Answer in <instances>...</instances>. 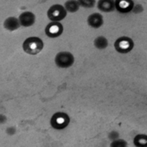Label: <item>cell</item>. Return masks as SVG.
I'll list each match as a JSON object with an SVG mask.
<instances>
[{
  "label": "cell",
  "mask_w": 147,
  "mask_h": 147,
  "mask_svg": "<svg viewBox=\"0 0 147 147\" xmlns=\"http://www.w3.org/2000/svg\"><path fill=\"white\" fill-rule=\"evenodd\" d=\"M43 48V42L36 36L27 38L23 44L24 50L30 55H36L41 52Z\"/></svg>",
  "instance_id": "1"
},
{
  "label": "cell",
  "mask_w": 147,
  "mask_h": 147,
  "mask_svg": "<svg viewBox=\"0 0 147 147\" xmlns=\"http://www.w3.org/2000/svg\"><path fill=\"white\" fill-rule=\"evenodd\" d=\"M67 16V10L61 5H54L48 11V18L52 22H60Z\"/></svg>",
  "instance_id": "2"
},
{
  "label": "cell",
  "mask_w": 147,
  "mask_h": 147,
  "mask_svg": "<svg viewBox=\"0 0 147 147\" xmlns=\"http://www.w3.org/2000/svg\"><path fill=\"white\" fill-rule=\"evenodd\" d=\"M69 121L70 119L67 114L64 113H56L52 116L50 124L53 128L57 130H61L68 125Z\"/></svg>",
  "instance_id": "3"
},
{
  "label": "cell",
  "mask_w": 147,
  "mask_h": 147,
  "mask_svg": "<svg viewBox=\"0 0 147 147\" xmlns=\"http://www.w3.org/2000/svg\"><path fill=\"white\" fill-rule=\"evenodd\" d=\"M134 47L133 41L127 36H121L118 38L114 43L115 49L121 54H125L130 52Z\"/></svg>",
  "instance_id": "4"
},
{
  "label": "cell",
  "mask_w": 147,
  "mask_h": 147,
  "mask_svg": "<svg viewBox=\"0 0 147 147\" xmlns=\"http://www.w3.org/2000/svg\"><path fill=\"white\" fill-rule=\"evenodd\" d=\"M55 64L59 67L66 68L71 67L74 64L75 58H74V55L71 53L64 51V52L58 53L55 56Z\"/></svg>",
  "instance_id": "5"
},
{
  "label": "cell",
  "mask_w": 147,
  "mask_h": 147,
  "mask_svg": "<svg viewBox=\"0 0 147 147\" xmlns=\"http://www.w3.org/2000/svg\"><path fill=\"white\" fill-rule=\"evenodd\" d=\"M62 31H63V26L59 22H51L45 28L46 35L51 38L60 36Z\"/></svg>",
  "instance_id": "6"
},
{
  "label": "cell",
  "mask_w": 147,
  "mask_h": 147,
  "mask_svg": "<svg viewBox=\"0 0 147 147\" xmlns=\"http://www.w3.org/2000/svg\"><path fill=\"white\" fill-rule=\"evenodd\" d=\"M134 2L132 0H116L115 8L120 13H128L133 10Z\"/></svg>",
  "instance_id": "7"
},
{
  "label": "cell",
  "mask_w": 147,
  "mask_h": 147,
  "mask_svg": "<svg viewBox=\"0 0 147 147\" xmlns=\"http://www.w3.org/2000/svg\"><path fill=\"white\" fill-rule=\"evenodd\" d=\"M19 21L22 26L24 27H30L34 24L36 21L35 15L30 11H24L19 16Z\"/></svg>",
  "instance_id": "8"
},
{
  "label": "cell",
  "mask_w": 147,
  "mask_h": 147,
  "mask_svg": "<svg viewBox=\"0 0 147 147\" xmlns=\"http://www.w3.org/2000/svg\"><path fill=\"white\" fill-rule=\"evenodd\" d=\"M88 24L90 27L94 29H98L103 24V18L100 13L91 14L88 18Z\"/></svg>",
  "instance_id": "9"
},
{
  "label": "cell",
  "mask_w": 147,
  "mask_h": 147,
  "mask_svg": "<svg viewBox=\"0 0 147 147\" xmlns=\"http://www.w3.org/2000/svg\"><path fill=\"white\" fill-rule=\"evenodd\" d=\"M98 9L103 12H111L113 11L115 8L114 0H99Z\"/></svg>",
  "instance_id": "10"
},
{
  "label": "cell",
  "mask_w": 147,
  "mask_h": 147,
  "mask_svg": "<svg viewBox=\"0 0 147 147\" xmlns=\"http://www.w3.org/2000/svg\"><path fill=\"white\" fill-rule=\"evenodd\" d=\"M20 26H21V24H20L19 19H18L17 18H14V17L8 18L4 23V27L7 30H10V31H14V30H18Z\"/></svg>",
  "instance_id": "11"
},
{
  "label": "cell",
  "mask_w": 147,
  "mask_h": 147,
  "mask_svg": "<svg viewBox=\"0 0 147 147\" xmlns=\"http://www.w3.org/2000/svg\"><path fill=\"white\" fill-rule=\"evenodd\" d=\"M80 4L78 1L76 0H68L65 3V9L67 10V11L68 12H71V13H74V12H76L79 8H80Z\"/></svg>",
  "instance_id": "12"
},
{
  "label": "cell",
  "mask_w": 147,
  "mask_h": 147,
  "mask_svg": "<svg viewBox=\"0 0 147 147\" xmlns=\"http://www.w3.org/2000/svg\"><path fill=\"white\" fill-rule=\"evenodd\" d=\"M133 144L136 147H147V135L138 134L135 136Z\"/></svg>",
  "instance_id": "13"
},
{
  "label": "cell",
  "mask_w": 147,
  "mask_h": 147,
  "mask_svg": "<svg viewBox=\"0 0 147 147\" xmlns=\"http://www.w3.org/2000/svg\"><path fill=\"white\" fill-rule=\"evenodd\" d=\"M94 46L98 49H105L107 47V45H108V41H107V39L105 37V36H98L95 40H94Z\"/></svg>",
  "instance_id": "14"
},
{
  "label": "cell",
  "mask_w": 147,
  "mask_h": 147,
  "mask_svg": "<svg viewBox=\"0 0 147 147\" xmlns=\"http://www.w3.org/2000/svg\"><path fill=\"white\" fill-rule=\"evenodd\" d=\"M78 2L84 8H93L95 5V0H78Z\"/></svg>",
  "instance_id": "15"
},
{
  "label": "cell",
  "mask_w": 147,
  "mask_h": 147,
  "mask_svg": "<svg viewBox=\"0 0 147 147\" xmlns=\"http://www.w3.org/2000/svg\"><path fill=\"white\" fill-rule=\"evenodd\" d=\"M111 147H127V142L124 139H115L112 142Z\"/></svg>",
  "instance_id": "16"
},
{
  "label": "cell",
  "mask_w": 147,
  "mask_h": 147,
  "mask_svg": "<svg viewBox=\"0 0 147 147\" xmlns=\"http://www.w3.org/2000/svg\"><path fill=\"white\" fill-rule=\"evenodd\" d=\"M132 11H133V12H135V13H140V12L143 11V7H142L140 5H135Z\"/></svg>",
  "instance_id": "17"
},
{
  "label": "cell",
  "mask_w": 147,
  "mask_h": 147,
  "mask_svg": "<svg viewBox=\"0 0 147 147\" xmlns=\"http://www.w3.org/2000/svg\"><path fill=\"white\" fill-rule=\"evenodd\" d=\"M118 137H119V133L116 132V131H113V132H111V133L109 134V138H110L111 139H113V140H115Z\"/></svg>",
  "instance_id": "18"
}]
</instances>
